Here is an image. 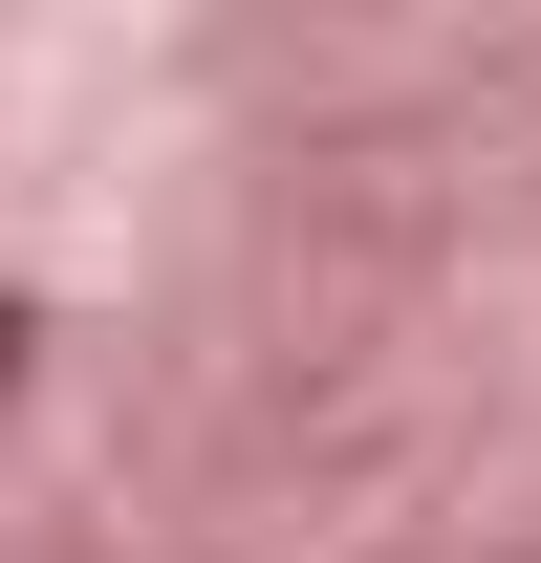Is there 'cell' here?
<instances>
[{"label":"cell","mask_w":541,"mask_h":563,"mask_svg":"<svg viewBox=\"0 0 541 563\" xmlns=\"http://www.w3.org/2000/svg\"><path fill=\"white\" fill-rule=\"evenodd\" d=\"M22 347H44V303H0V412H22Z\"/></svg>","instance_id":"1"}]
</instances>
